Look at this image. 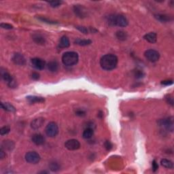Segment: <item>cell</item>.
Returning <instances> with one entry per match:
<instances>
[{
	"label": "cell",
	"instance_id": "f1b7e54d",
	"mask_svg": "<svg viewBox=\"0 0 174 174\" xmlns=\"http://www.w3.org/2000/svg\"><path fill=\"white\" fill-rule=\"evenodd\" d=\"M10 131V128L9 126H5L1 127V129H0V134L1 135H7L8 133H9V132Z\"/></svg>",
	"mask_w": 174,
	"mask_h": 174
},
{
	"label": "cell",
	"instance_id": "f35d334b",
	"mask_svg": "<svg viewBox=\"0 0 174 174\" xmlns=\"http://www.w3.org/2000/svg\"><path fill=\"white\" fill-rule=\"evenodd\" d=\"M32 77L34 80H37L39 78V74L38 73H37V72H34L32 75Z\"/></svg>",
	"mask_w": 174,
	"mask_h": 174
},
{
	"label": "cell",
	"instance_id": "e575fe53",
	"mask_svg": "<svg viewBox=\"0 0 174 174\" xmlns=\"http://www.w3.org/2000/svg\"><path fill=\"white\" fill-rule=\"evenodd\" d=\"M0 26H1V28L5 29H13V26L8 23H1Z\"/></svg>",
	"mask_w": 174,
	"mask_h": 174
},
{
	"label": "cell",
	"instance_id": "ab89813d",
	"mask_svg": "<svg viewBox=\"0 0 174 174\" xmlns=\"http://www.w3.org/2000/svg\"><path fill=\"white\" fill-rule=\"evenodd\" d=\"M6 157V153H5V151L4 150V148H1L0 150V158H1V159H4V158Z\"/></svg>",
	"mask_w": 174,
	"mask_h": 174
},
{
	"label": "cell",
	"instance_id": "603a6c76",
	"mask_svg": "<svg viewBox=\"0 0 174 174\" xmlns=\"http://www.w3.org/2000/svg\"><path fill=\"white\" fill-rule=\"evenodd\" d=\"M76 29H78L80 32H81L83 34H87L89 33H93V32H97V31L95 29L93 28H87L86 27H84V26H76Z\"/></svg>",
	"mask_w": 174,
	"mask_h": 174
},
{
	"label": "cell",
	"instance_id": "52a82bcc",
	"mask_svg": "<svg viewBox=\"0 0 174 174\" xmlns=\"http://www.w3.org/2000/svg\"><path fill=\"white\" fill-rule=\"evenodd\" d=\"M40 156L35 151H30L25 155V160L29 163L37 164L40 160Z\"/></svg>",
	"mask_w": 174,
	"mask_h": 174
},
{
	"label": "cell",
	"instance_id": "ffe728a7",
	"mask_svg": "<svg viewBox=\"0 0 174 174\" xmlns=\"http://www.w3.org/2000/svg\"><path fill=\"white\" fill-rule=\"evenodd\" d=\"M70 46V42L69 39L67 36H63L61 37L60 39V42H59V47L61 48H68Z\"/></svg>",
	"mask_w": 174,
	"mask_h": 174
},
{
	"label": "cell",
	"instance_id": "d590c367",
	"mask_svg": "<svg viewBox=\"0 0 174 174\" xmlns=\"http://www.w3.org/2000/svg\"><path fill=\"white\" fill-rule=\"evenodd\" d=\"M76 114L77 116H80V117H83L86 115V112L82 110H78L76 112Z\"/></svg>",
	"mask_w": 174,
	"mask_h": 174
},
{
	"label": "cell",
	"instance_id": "2e32d148",
	"mask_svg": "<svg viewBox=\"0 0 174 174\" xmlns=\"http://www.w3.org/2000/svg\"><path fill=\"white\" fill-rule=\"evenodd\" d=\"M144 38L150 43L155 44L157 40V35L155 32H150L145 35Z\"/></svg>",
	"mask_w": 174,
	"mask_h": 174
},
{
	"label": "cell",
	"instance_id": "5bb4252c",
	"mask_svg": "<svg viewBox=\"0 0 174 174\" xmlns=\"http://www.w3.org/2000/svg\"><path fill=\"white\" fill-rule=\"evenodd\" d=\"M44 118L42 117L36 118V119H34L32 121V123H31V127L33 129H38L42 127L44 123Z\"/></svg>",
	"mask_w": 174,
	"mask_h": 174
},
{
	"label": "cell",
	"instance_id": "ba28073f",
	"mask_svg": "<svg viewBox=\"0 0 174 174\" xmlns=\"http://www.w3.org/2000/svg\"><path fill=\"white\" fill-rule=\"evenodd\" d=\"M145 57L150 62L155 63L158 61L160 58V54L158 51L153 49H149L145 52Z\"/></svg>",
	"mask_w": 174,
	"mask_h": 174
},
{
	"label": "cell",
	"instance_id": "30bf717a",
	"mask_svg": "<svg viewBox=\"0 0 174 174\" xmlns=\"http://www.w3.org/2000/svg\"><path fill=\"white\" fill-rule=\"evenodd\" d=\"M32 65L35 69L37 70H42L46 67V62L43 59L39 58H34L32 59L31 61Z\"/></svg>",
	"mask_w": 174,
	"mask_h": 174
},
{
	"label": "cell",
	"instance_id": "d6986e66",
	"mask_svg": "<svg viewBox=\"0 0 174 174\" xmlns=\"http://www.w3.org/2000/svg\"><path fill=\"white\" fill-rule=\"evenodd\" d=\"M155 17L158 21L161 22V23H167L171 20V17L167 14H157L155 15Z\"/></svg>",
	"mask_w": 174,
	"mask_h": 174
},
{
	"label": "cell",
	"instance_id": "8992f818",
	"mask_svg": "<svg viewBox=\"0 0 174 174\" xmlns=\"http://www.w3.org/2000/svg\"><path fill=\"white\" fill-rule=\"evenodd\" d=\"M158 123H159L160 126L163 127V128L165 129H166L167 131L173 132L174 126L173 117H168L164 118V119L160 120L158 121Z\"/></svg>",
	"mask_w": 174,
	"mask_h": 174
},
{
	"label": "cell",
	"instance_id": "9a60e30c",
	"mask_svg": "<svg viewBox=\"0 0 174 174\" xmlns=\"http://www.w3.org/2000/svg\"><path fill=\"white\" fill-rule=\"evenodd\" d=\"M27 100L30 104H34L37 103H43L45 101V99L42 97H37L34 95H29L27 97Z\"/></svg>",
	"mask_w": 174,
	"mask_h": 174
},
{
	"label": "cell",
	"instance_id": "4dcf8cb0",
	"mask_svg": "<svg viewBox=\"0 0 174 174\" xmlns=\"http://www.w3.org/2000/svg\"><path fill=\"white\" fill-rule=\"evenodd\" d=\"M134 76L137 79H140L142 78L144 76V73L143 72V71L140 69H136L135 72H134Z\"/></svg>",
	"mask_w": 174,
	"mask_h": 174
},
{
	"label": "cell",
	"instance_id": "277c9868",
	"mask_svg": "<svg viewBox=\"0 0 174 174\" xmlns=\"http://www.w3.org/2000/svg\"><path fill=\"white\" fill-rule=\"evenodd\" d=\"M1 76L4 82H6L9 87L15 88L16 87V81L11 76L9 72L6 71V69L4 70L3 68L1 69Z\"/></svg>",
	"mask_w": 174,
	"mask_h": 174
},
{
	"label": "cell",
	"instance_id": "5b68a950",
	"mask_svg": "<svg viewBox=\"0 0 174 174\" xmlns=\"http://www.w3.org/2000/svg\"><path fill=\"white\" fill-rule=\"evenodd\" d=\"M45 132L48 137H54L59 133V127L56 122H50L45 129Z\"/></svg>",
	"mask_w": 174,
	"mask_h": 174
},
{
	"label": "cell",
	"instance_id": "9c48e42d",
	"mask_svg": "<svg viewBox=\"0 0 174 174\" xmlns=\"http://www.w3.org/2000/svg\"><path fill=\"white\" fill-rule=\"evenodd\" d=\"M65 147L69 150H76L80 148V144L77 140L72 139L65 143Z\"/></svg>",
	"mask_w": 174,
	"mask_h": 174
},
{
	"label": "cell",
	"instance_id": "f546056e",
	"mask_svg": "<svg viewBox=\"0 0 174 174\" xmlns=\"http://www.w3.org/2000/svg\"><path fill=\"white\" fill-rule=\"evenodd\" d=\"M48 4L52 8H57L63 4L62 1H48Z\"/></svg>",
	"mask_w": 174,
	"mask_h": 174
},
{
	"label": "cell",
	"instance_id": "d4e9b609",
	"mask_svg": "<svg viewBox=\"0 0 174 174\" xmlns=\"http://www.w3.org/2000/svg\"><path fill=\"white\" fill-rule=\"evenodd\" d=\"M74 43L77 45L85 46L91 44L92 43V41L91 39H77L75 40Z\"/></svg>",
	"mask_w": 174,
	"mask_h": 174
},
{
	"label": "cell",
	"instance_id": "6da1fadb",
	"mask_svg": "<svg viewBox=\"0 0 174 174\" xmlns=\"http://www.w3.org/2000/svg\"><path fill=\"white\" fill-rule=\"evenodd\" d=\"M118 64V58L116 55L107 54L101 57L100 60V65L103 69L112 70L115 69Z\"/></svg>",
	"mask_w": 174,
	"mask_h": 174
},
{
	"label": "cell",
	"instance_id": "d6a6232c",
	"mask_svg": "<svg viewBox=\"0 0 174 174\" xmlns=\"http://www.w3.org/2000/svg\"><path fill=\"white\" fill-rule=\"evenodd\" d=\"M165 100H166L167 103L170 104L171 106H173V97L170 95H168L165 97Z\"/></svg>",
	"mask_w": 174,
	"mask_h": 174
},
{
	"label": "cell",
	"instance_id": "1f68e13d",
	"mask_svg": "<svg viewBox=\"0 0 174 174\" xmlns=\"http://www.w3.org/2000/svg\"><path fill=\"white\" fill-rule=\"evenodd\" d=\"M38 19L40 20L41 21L44 22V23H48V24H52V25H55V24H58V23H57V22H56V21H52V20L48 19H46V18H44V17H39Z\"/></svg>",
	"mask_w": 174,
	"mask_h": 174
},
{
	"label": "cell",
	"instance_id": "4316f807",
	"mask_svg": "<svg viewBox=\"0 0 174 174\" xmlns=\"http://www.w3.org/2000/svg\"><path fill=\"white\" fill-rule=\"evenodd\" d=\"M116 36L118 39L120 40L124 41L125 39H127V34L124 31H118V32H116Z\"/></svg>",
	"mask_w": 174,
	"mask_h": 174
},
{
	"label": "cell",
	"instance_id": "e0dca14e",
	"mask_svg": "<svg viewBox=\"0 0 174 174\" xmlns=\"http://www.w3.org/2000/svg\"><path fill=\"white\" fill-rule=\"evenodd\" d=\"M33 39L37 44L43 45L46 42V39L42 35L40 34H35L33 35Z\"/></svg>",
	"mask_w": 174,
	"mask_h": 174
},
{
	"label": "cell",
	"instance_id": "836d02e7",
	"mask_svg": "<svg viewBox=\"0 0 174 174\" xmlns=\"http://www.w3.org/2000/svg\"><path fill=\"white\" fill-rule=\"evenodd\" d=\"M104 146H105V148L106 149L107 151H109L112 148V146H112V144L110 142V141H105L104 143Z\"/></svg>",
	"mask_w": 174,
	"mask_h": 174
},
{
	"label": "cell",
	"instance_id": "4fadbf2b",
	"mask_svg": "<svg viewBox=\"0 0 174 174\" xmlns=\"http://www.w3.org/2000/svg\"><path fill=\"white\" fill-rule=\"evenodd\" d=\"M32 140L33 143H34L37 146H42L45 143V137L39 133L34 134L32 138Z\"/></svg>",
	"mask_w": 174,
	"mask_h": 174
},
{
	"label": "cell",
	"instance_id": "8d00e7d4",
	"mask_svg": "<svg viewBox=\"0 0 174 174\" xmlns=\"http://www.w3.org/2000/svg\"><path fill=\"white\" fill-rule=\"evenodd\" d=\"M153 171L154 172H155L158 170V165L157 163V162H156V160H154L153 161Z\"/></svg>",
	"mask_w": 174,
	"mask_h": 174
},
{
	"label": "cell",
	"instance_id": "7402d4cb",
	"mask_svg": "<svg viewBox=\"0 0 174 174\" xmlns=\"http://www.w3.org/2000/svg\"><path fill=\"white\" fill-rule=\"evenodd\" d=\"M1 107L2 109L6 110V111H8L10 112H16V108H15L12 104H10L9 103H1Z\"/></svg>",
	"mask_w": 174,
	"mask_h": 174
},
{
	"label": "cell",
	"instance_id": "cb8c5ba5",
	"mask_svg": "<svg viewBox=\"0 0 174 174\" xmlns=\"http://www.w3.org/2000/svg\"><path fill=\"white\" fill-rule=\"evenodd\" d=\"M160 164H161L162 166L167 169H173V162L170 160L166 159V158H163L160 160Z\"/></svg>",
	"mask_w": 174,
	"mask_h": 174
},
{
	"label": "cell",
	"instance_id": "44dd1931",
	"mask_svg": "<svg viewBox=\"0 0 174 174\" xmlns=\"http://www.w3.org/2000/svg\"><path fill=\"white\" fill-rule=\"evenodd\" d=\"M94 134V129L92 128H86L84 131L82 133V137L84 139H86V140H89V139H91L92 135Z\"/></svg>",
	"mask_w": 174,
	"mask_h": 174
},
{
	"label": "cell",
	"instance_id": "8fae6325",
	"mask_svg": "<svg viewBox=\"0 0 174 174\" xmlns=\"http://www.w3.org/2000/svg\"><path fill=\"white\" fill-rule=\"evenodd\" d=\"M12 61L14 64L18 65H24L26 63V59L23 54L20 53H16L13 55Z\"/></svg>",
	"mask_w": 174,
	"mask_h": 174
},
{
	"label": "cell",
	"instance_id": "ac0fdd59",
	"mask_svg": "<svg viewBox=\"0 0 174 174\" xmlns=\"http://www.w3.org/2000/svg\"><path fill=\"white\" fill-rule=\"evenodd\" d=\"M59 67V65L57 61H51L47 64V68L50 72H56L58 71Z\"/></svg>",
	"mask_w": 174,
	"mask_h": 174
},
{
	"label": "cell",
	"instance_id": "83f0119b",
	"mask_svg": "<svg viewBox=\"0 0 174 174\" xmlns=\"http://www.w3.org/2000/svg\"><path fill=\"white\" fill-rule=\"evenodd\" d=\"M49 167L52 171H57L60 169V166H59V165L57 162L50 163V164L49 165Z\"/></svg>",
	"mask_w": 174,
	"mask_h": 174
},
{
	"label": "cell",
	"instance_id": "3957f363",
	"mask_svg": "<svg viewBox=\"0 0 174 174\" xmlns=\"http://www.w3.org/2000/svg\"><path fill=\"white\" fill-rule=\"evenodd\" d=\"M79 60V56L77 52L73 51L66 52L63 54L62 62L66 66H73L77 64Z\"/></svg>",
	"mask_w": 174,
	"mask_h": 174
},
{
	"label": "cell",
	"instance_id": "484cf974",
	"mask_svg": "<svg viewBox=\"0 0 174 174\" xmlns=\"http://www.w3.org/2000/svg\"><path fill=\"white\" fill-rule=\"evenodd\" d=\"M14 144L12 141L6 140V141H4L1 148H2L7 149L8 150H11L14 148Z\"/></svg>",
	"mask_w": 174,
	"mask_h": 174
},
{
	"label": "cell",
	"instance_id": "74e56055",
	"mask_svg": "<svg viewBox=\"0 0 174 174\" xmlns=\"http://www.w3.org/2000/svg\"><path fill=\"white\" fill-rule=\"evenodd\" d=\"M173 80H164V81H162L161 82V84L163 85H165V86H169V85H171L173 84Z\"/></svg>",
	"mask_w": 174,
	"mask_h": 174
},
{
	"label": "cell",
	"instance_id": "7c38bea8",
	"mask_svg": "<svg viewBox=\"0 0 174 174\" xmlns=\"http://www.w3.org/2000/svg\"><path fill=\"white\" fill-rule=\"evenodd\" d=\"M74 12L75 14L80 18H84L87 16L85 8L81 5H75L74 6Z\"/></svg>",
	"mask_w": 174,
	"mask_h": 174
},
{
	"label": "cell",
	"instance_id": "7a4b0ae2",
	"mask_svg": "<svg viewBox=\"0 0 174 174\" xmlns=\"http://www.w3.org/2000/svg\"><path fill=\"white\" fill-rule=\"evenodd\" d=\"M109 25L112 26H118L120 27H125L128 25V21L126 17L122 14L110 15L107 18Z\"/></svg>",
	"mask_w": 174,
	"mask_h": 174
}]
</instances>
